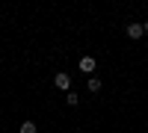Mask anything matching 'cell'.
I'll return each mask as SVG.
<instances>
[{
  "label": "cell",
  "instance_id": "cell-6",
  "mask_svg": "<svg viewBox=\"0 0 148 133\" xmlns=\"http://www.w3.org/2000/svg\"><path fill=\"white\" fill-rule=\"evenodd\" d=\"M77 101H80V98H77L74 92H65V104H68V106H77Z\"/></svg>",
  "mask_w": 148,
  "mask_h": 133
},
{
  "label": "cell",
  "instance_id": "cell-4",
  "mask_svg": "<svg viewBox=\"0 0 148 133\" xmlns=\"http://www.w3.org/2000/svg\"><path fill=\"white\" fill-rule=\"evenodd\" d=\"M18 133H36V121H24L18 127Z\"/></svg>",
  "mask_w": 148,
  "mask_h": 133
},
{
  "label": "cell",
  "instance_id": "cell-7",
  "mask_svg": "<svg viewBox=\"0 0 148 133\" xmlns=\"http://www.w3.org/2000/svg\"><path fill=\"white\" fill-rule=\"evenodd\" d=\"M142 30H145V33H148V21H145V24H142Z\"/></svg>",
  "mask_w": 148,
  "mask_h": 133
},
{
  "label": "cell",
  "instance_id": "cell-5",
  "mask_svg": "<svg viewBox=\"0 0 148 133\" xmlns=\"http://www.w3.org/2000/svg\"><path fill=\"white\" fill-rule=\"evenodd\" d=\"M86 86H89V92H101V80H98V77H89Z\"/></svg>",
  "mask_w": 148,
  "mask_h": 133
},
{
  "label": "cell",
  "instance_id": "cell-2",
  "mask_svg": "<svg viewBox=\"0 0 148 133\" xmlns=\"http://www.w3.org/2000/svg\"><path fill=\"white\" fill-rule=\"evenodd\" d=\"M142 24H127V35H130V39H142Z\"/></svg>",
  "mask_w": 148,
  "mask_h": 133
},
{
  "label": "cell",
  "instance_id": "cell-1",
  "mask_svg": "<svg viewBox=\"0 0 148 133\" xmlns=\"http://www.w3.org/2000/svg\"><path fill=\"white\" fill-rule=\"evenodd\" d=\"M53 86H56V89H62V92H71V77L65 74V71H59V74L53 77Z\"/></svg>",
  "mask_w": 148,
  "mask_h": 133
},
{
  "label": "cell",
  "instance_id": "cell-3",
  "mask_svg": "<svg viewBox=\"0 0 148 133\" xmlns=\"http://www.w3.org/2000/svg\"><path fill=\"white\" fill-rule=\"evenodd\" d=\"M80 71L92 74V71H95V59H92V56H83V59H80Z\"/></svg>",
  "mask_w": 148,
  "mask_h": 133
}]
</instances>
